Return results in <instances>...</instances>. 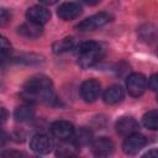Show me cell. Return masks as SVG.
Listing matches in <instances>:
<instances>
[{
    "mask_svg": "<svg viewBox=\"0 0 158 158\" xmlns=\"http://www.w3.org/2000/svg\"><path fill=\"white\" fill-rule=\"evenodd\" d=\"M77 54H78V63L83 68H89L95 65L102 57L104 49L98 42L94 41H86L81 42L77 47Z\"/></svg>",
    "mask_w": 158,
    "mask_h": 158,
    "instance_id": "obj_1",
    "label": "cell"
},
{
    "mask_svg": "<svg viewBox=\"0 0 158 158\" xmlns=\"http://www.w3.org/2000/svg\"><path fill=\"white\" fill-rule=\"evenodd\" d=\"M48 89H52V80L43 74H37L27 79L21 94H36Z\"/></svg>",
    "mask_w": 158,
    "mask_h": 158,
    "instance_id": "obj_2",
    "label": "cell"
},
{
    "mask_svg": "<svg viewBox=\"0 0 158 158\" xmlns=\"http://www.w3.org/2000/svg\"><path fill=\"white\" fill-rule=\"evenodd\" d=\"M147 78L141 73H132L126 80V88L131 96H141L147 89Z\"/></svg>",
    "mask_w": 158,
    "mask_h": 158,
    "instance_id": "obj_3",
    "label": "cell"
},
{
    "mask_svg": "<svg viewBox=\"0 0 158 158\" xmlns=\"http://www.w3.org/2000/svg\"><path fill=\"white\" fill-rule=\"evenodd\" d=\"M110 20H111V16L109 14L99 12V14H95V15L83 20L81 22H79L77 25V28L80 31H93V30H96L99 27H102Z\"/></svg>",
    "mask_w": 158,
    "mask_h": 158,
    "instance_id": "obj_4",
    "label": "cell"
},
{
    "mask_svg": "<svg viewBox=\"0 0 158 158\" xmlns=\"http://www.w3.org/2000/svg\"><path fill=\"white\" fill-rule=\"evenodd\" d=\"M53 141L49 136L44 135V133H38L35 135L31 138L30 142V148L38 154H47L53 149Z\"/></svg>",
    "mask_w": 158,
    "mask_h": 158,
    "instance_id": "obj_5",
    "label": "cell"
},
{
    "mask_svg": "<svg viewBox=\"0 0 158 158\" xmlns=\"http://www.w3.org/2000/svg\"><path fill=\"white\" fill-rule=\"evenodd\" d=\"M101 85L96 79H88L80 86V96L86 102L95 101L100 95Z\"/></svg>",
    "mask_w": 158,
    "mask_h": 158,
    "instance_id": "obj_6",
    "label": "cell"
},
{
    "mask_svg": "<svg viewBox=\"0 0 158 158\" xmlns=\"http://www.w3.org/2000/svg\"><path fill=\"white\" fill-rule=\"evenodd\" d=\"M74 131H75L74 126L69 121H65V120H58L51 125L52 135L59 141L72 138L74 135Z\"/></svg>",
    "mask_w": 158,
    "mask_h": 158,
    "instance_id": "obj_7",
    "label": "cell"
},
{
    "mask_svg": "<svg viewBox=\"0 0 158 158\" xmlns=\"http://www.w3.org/2000/svg\"><path fill=\"white\" fill-rule=\"evenodd\" d=\"M147 144V138L143 136V135H139V133H132L130 136H127V138L125 139L123 142V152L126 154H136L138 153L144 146Z\"/></svg>",
    "mask_w": 158,
    "mask_h": 158,
    "instance_id": "obj_8",
    "label": "cell"
},
{
    "mask_svg": "<svg viewBox=\"0 0 158 158\" xmlns=\"http://www.w3.org/2000/svg\"><path fill=\"white\" fill-rule=\"evenodd\" d=\"M114 142L107 137H99L93 139L91 142V149L93 153L98 157H107L114 152Z\"/></svg>",
    "mask_w": 158,
    "mask_h": 158,
    "instance_id": "obj_9",
    "label": "cell"
},
{
    "mask_svg": "<svg viewBox=\"0 0 158 158\" xmlns=\"http://www.w3.org/2000/svg\"><path fill=\"white\" fill-rule=\"evenodd\" d=\"M138 122L131 116H122L116 121V131L121 136H130L138 131Z\"/></svg>",
    "mask_w": 158,
    "mask_h": 158,
    "instance_id": "obj_10",
    "label": "cell"
},
{
    "mask_svg": "<svg viewBox=\"0 0 158 158\" xmlns=\"http://www.w3.org/2000/svg\"><path fill=\"white\" fill-rule=\"evenodd\" d=\"M26 16H27V20L31 21V22H35V23H38V25H44L49 21L51 12L44 6L37 5V6L30 7L26 12Z\"/></svg>",
    "mask_w": 158,
    "mask_h": 158,
    "instance_id": "obj_11",
    "label": "cell"
},
{
    "mask_svg": "<svg viewBox=\"0 0 158 158\" xmlns=\"http://www.w3.org/2000/svg\"><path fill=\"white\" fill-rule=\"evenodd\" d=\"M81 14V6L77 2H63L59 5L57 10V15L64 20V21H70L75 17H78Z\"/></svg>",
    "mask_w": 158,
    "mask_h": 158,
    "instance_id": "obj_12",
    "label": "cell"
},
{
    "mask_svg": "<svg viewBox=\"0 0 158 158\" xmlns=\"http://www.w3.org/2000/svg\"><path fill=\"white\" fill-rule=\"evenodd\" d=\"M79 152V146L72 139H62L60 143H58L57 146V156L59 157H72L78 154Z\"/></svg>",
    "mask_w": 158,
    "mask_h": 158,
    "instance_id": "obj_13",
    "label": "cell"
},
{
    "mask_svg": "<svg viewBox=\"0 0 158 158\" xmlns=\"http://www.w3.org/2000/svg\"><path fill=\"white\" fill-rule=\"evenodd\" d=\"M102 99L109 105L117 104L123 99V89L120 85H111L104 91Z\"/></svg>",
    "mask_w": 158,
    "mask_h": 158,
    "instance_id": "obj_14",
    "label": "cell"
},
{
    "mask_svg": "<svg viewBox=\"0 0 158 158\" xmlns=\"http://www.w3.org/2000/svg\"><path fill=\"white\" fill-rule=\"evenodd\" d=\"M42 25L35 22H25L19 27V33L26 38H37L42 35Z\"/></svg>",
    "mask_w": 158,
    "mask_h": 158,
    "instance_id": "obj_15",
    "label": "cell"
},
{
    "mask_svg": "<svg viewBox=\"0 0 158 158\" xmlns=\"http://www.w3.org/2000/svg\"><path fill=\"white\" fill-rule=\"evenodd\" d=\"M72 139L80 147V146H85L93 142V133L89 128L85 127H80L78 131H74V135L72 137Z\"/></svg>",
    "mask_w": 158,
    "mask_h": 158,
    "instance_id": "obj_16",
    "label": "cell"
},
{
    "mask_svg": "<svg viewBox=\"0 0 158 158\" xmlns=\"http://www.w3.org/2000/svg\"><path fill=\"white\" fill-rule=\"evenodd\" d=\"M14 116L17 121H28V120L33 118L35 110L30 105H21L19 107H16V110L14 112Z\"/></svg>",
    "mask_w": 158,
    "mask_h": 158,
    "instance_id": "obj_17",
    "label": "cell"
},
{
    "mask_svg": "<svg viewBox=\"0 0 158 158\" xmlns=\"http://www.w3.org/2000/svg\"><path fill=\"white\" fill-rule=\"evenodd\" d=\"M74 47V40L72 37H64L62 40H59L58 42H56L52 47L53 52L57 53V54H60V53H65L70 49H73Z\"/></svg>",
    "mask_w": 158,
    "mask_h": 158,
    "instance_id": "obj_18",
    "label": "cell"
},
{
    "mask_svg": "<svg viewBox=\"0 0 158 158\" xmlns=\"http://www.w3.org/2000/svg\"><path fill=\"white\" fill-rule=\"evenodd\" d=\"M142 123L146 128L158 130V110H152L144 114L142 117Z\"/></svg>",
    "mask_w": 158,
    "mask_h": 158,
    "instance_id": "obj_19",
    "label": "cell"
},
{
    "mask_svg": "<svg viewBox=\"0 0 158 158\" xmlns=\"http://www.w3.org/2000/svg\"><path fill=\"white\" fill-rule=\"evenodd\" d=\"M15 59H16V62L25 63V64H38V63L43 62L42 57H40L37 54H21L19 57H16Z\"/></svg>",
    "mask_w": 158,
    "mask_h": 158,
    "instance_id": "obj_20",
    "label": "cell"
},
{
    "mask_svg": "<svg viewBox=\"0 0 158 158\" xmlns=\"http://www.w3.org/2000/svg\"><path fill=\"white\" fill-rule=\"evenodd\" d=\"M11 51V46L7 42V40L5 37H1V56H2V62L6 60L7 58V53H10Z\"/></svg>",
    "mask_w": 158,
    "mask_h": 158,
    "instance_id": "obj_21",
    "label": "cell"
},
{
    "mask_svg": "<svg viewBox=\"0 0 158 158\" xmlns=\"http://www.w3.org/2000/svg\"><path fill=\"white\" fill-rule=\"evenodd\" d=\"M148 86H149L152 90L158 91V73L153 74V75L149 78V80H148Z\"/></svg>",
    "mask_w": 158,
    "mask_h": 158,
    "instance_id": "obj_22",
    "label": "cell"
},
{
    "mask_svg": "<svg viewBox=\"0 0 158 158\" xmlns=\"http://www.w3.org/2000/svg\"><path fill=\"white\" fill-rule=\"evenodd\" d=\"M9 20H10V12H7L6 9H1V17H0V23H1V26H4Z\"/></svg>",
    "mask_w": 158,
    "mask_h": 158,
    "instance_id": "obj_23",
    "label": "cell"
},
{
    "mask_svg": "<svg viewBox=\"0 0 158 158\" xmlns=\"http://www.w3.org/2000/svg\"><path fill=\"white\" fill-rule=\"evenodd\" d=\"M1 156H2V157H12V156H15V157H21V156H25V154L19 153V152H4Z\"/></svg>",
    "mask_w": 158,
    "mask_h": 158,
    "instance_id": "obj_24",
    "label": "cell"
},
{
    "mask_svg": "<svg viewBox=\"0 0 158 158\" xmlns=\"http://www.w3.org/2000/svg\"><path fill=\"white\" fill-rule=\"evenodd\" d=\"M143 157H157L158 158V149H151L143 154Z\"/></svg>",
    "mask_w": 158,
    "mask_h": 158,
    "instance_id": "obj_25",
    "label": "cell"
},
{
    "mask_svg": "<svg viewBox=\"0 0 158 158\" xmlns=\"http://www.w3.org/2000/svg\"><path fill=\"white\" fill-rule=\"evenodd\" d=\"M80 1L84 2V4H86V5H89V6H94V5H96V4L100 2V0H80Z\"/></svg>",
    "mask_w": 158,
    "mask_h": 158,
    "instance_id": "obj_26",
    "label": "cell"
},
{
    "mask_svg": "<svg viewBox=\"0 0 158 158\" xmlns=\"http://www.w3.org/2000/svg\"><path fill=\"white\" fill-rule=\"evenodd\" d=\"M41 4H44V5H53L56 4L58 0H38Z\"/></svg>",
    "mask_w": 158,
    "mask_h": 158,
    "instance_id": "obj_27",
    "label": "cell"
},
{
    "mask_svg": "<svg viewBox=\"0 0 158 158\" xmlns=\"http://www.w3.org/2000/svg\"><path fill=\"white\" fill-rule=\"evenodd\" d=\"M1 112H2V117H1V118H2V122H4V121L6 120V111H5V109H4V107L1 109Z\"/></svg>",
    "mask_w": 158,
    "mask_h": 158,
    "instance_id": "obj_28",
    "label": "cell"
},
{
    "mask_svg": "<svg viewBox=\"0 0 158 158\" xmlns=\"http://www.w3.org/2000/svg\"><path fill=\"white\" fill-rule=\"evenodd\" d=\"M157 100H158V96H157Z\"/></svg>",
    "mask_w": 158,
    "mask_h": 158,
    "instance_id": "obj_29",
    "label": "cell"
}]
</instances>
